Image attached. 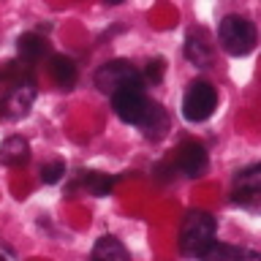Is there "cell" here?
<instances>
[{
	"label": "cell",
	"mask_w": 261,
	"mask_h": 261,
	"mask_svg": "<svg viewBox=\"0 0 261 261\" xmlns=\"http://www.w3.org/2000/svg\"><path fill=\"white\" fill-rule=\"evenodd\" d=\"M215 218L204 210H191L179 226V253L188 258H201L215 242Z\"/></svg>",
	"instance_id": "obj_1"
},
{
	"label": "cell",
	"mask_w": 261,
	"mask_h": 261,
	"mask_svg": "<svg viewBox=\"0 0 261 261\" xmlns=\"http://www.w3.org/2000/svg\"><path fill=\"white\" fill-rule=\"evenodd\" d=\"M218 41L226 49V55L245 57L256 49V24L248 16L228 14V16H223V22L218 28Z\"/></svg>",
	"instance_id": "obj_2"
},
{
	"label": "cell",
	"mask_w": 261,
	"mask_h": 261,
	"mask_svg": "<svg viewBox=\"0 0 261 261\" xmlns=\"http://www.w3.org/2000/svg\"><path fill=\"white\" fill-rule=\"evenodd\" d=\"M95 87L101 90V93L112 95V93H117V90H128V87L144 90V79L128 60H109L95 71Z\"/></svg>",
	"instance_id": "obj_3"
},
{
	"label": "cell",
	"mask_w": 261,
	"mask_h": 261,
	"mask_svg": "<svg viewBox=\"0 0 261 261\" xmlns=\"http://www.w3.org/2000/svg\"><path fill=\"white\" fill-rule=\"evenodd\" d=\"M218 106V93L210 82H193L182 95V117L188 122H204Z\"/></svg>",
	"instance_id": "obj_4"
},
{
	"label": "cell",
	"mask_w": 261,
	"mask_h": 261,
	"mask_svg": "<svg viewBox=\"0 0 261 261\" xmlns=\"http://www.w3.org/2000/svg\"><path fill=\"white\" fill-rule=\"evenodd\" d=\"M234 204H240L242 210L256 212L261 204V166L253 163V166L242 169L240 174L234 177V191H231Z\"/></svg>",
	"instance_id": "obj_5"
},
{
	"label": "cell",
	"mask_w": 261,
	"mask_h": 261,
	"mask_svg": "<svg viewBox=\"0 0 261 261\" xmlns=\"http://www.w3.org/2000/svg\"><path fill=\"white\" fill-rule=\"evenodd\" d=\"M147 106H150V98H147L144 90H139V87H128V90L112 93V109L122 122H128V125H139V122H142Z\"/></svg>",
	"instance_id": "obj_6"
},
{
	"label": "cell",
	"mask_w": 261,
	"mask_h": 261,
	"mask_svg": "<svg viewBox=\"0 0 261 261\" xmlns=\"http://www.w3.org/2000/svg\"><path fill=\"white\" fill-rule=\"evenodd\" d=\"M207 150H204V144L199 142H185L179 147V155H177V166L182 171L185 177H201L204 171H207Z\"/></svg>",
	"instance_id": "obj_7"
},
{
	"label": "cell",
	"mask_w": 261,
	"mask_h": 261,
	"mask_svg": "<svg viewBox=\"0 0 261 261\" xmlns=\"http://www.w3.org/2000/svg\"><path fill=\"white\" fill-rule=\"evenodd\" d=\"M136 128H142V134H144L147 139H152V142L163 139V136H166V130H169V114H166V109H163L161 103L150 101V106H147L142 122H139Z\"/></svg>",
	"instance_id": "obj_8"
},
{
	"label": "cell",
	"mask_w": 261,
	"mask_h": 261,
	"mask_svg": "<svg viewBox=\"0 0 261 261\" xmlns=\"http://www.w3.org/2000/svg\"><path fill=\"white\" fill-rule=\"evenodd\" d=\"M201 261H261V256L250 248H237V245H226V242H212L204 250Z\"/></svg>",
	"instance_id": "obj_9"
},
{
	"label": "cell",
	"mask_w": 261,
	"mask_h": 261,
	"mask_svg": "<svg viewBox=\"0 0 261 261\" xmlns=\"http://www.w3.org/2000/svg\"><path fill=\"white\" fill-rule=\"evenodd\" d=\"M185 57L191 60L193 65H207L212 60V44H210V36L204 30H191L185 38Z\"/></svg>",
	"instance_id": "obj_10"
},
{
	"label": "cell",
	"mask_w": 261,
	"mask_h": 261,
	"mask_svg": "<svg viewBox=\"0 0 261 261\" xmlns=\"http://www.w3.org/2000/svg\"><path fill=\"white\" fill-rule=\"evenodd\" d=\"M33 98H36V90H33V82H16L11 87V93L6 98V109L11 117H24L33 106Z\"/></svg>",
	"instance_id": "obj_11"
},
{
	"label": "cell",
	"mask_w": 261,
	"mask_h": 261,
	"mask_svg": "<svg viewBox=\"0 0 261 261\" xmlns=\"http://www.w3.org/2000/svg\"><path fill=\"white\" fill-rule=\"evenodd\" d=\"M90 261H130V253L125 250V245H122L117 237L106 234L93 245Z\"/></svg>",
	"instance_id": "obj_12"
},
{
	"label": "cell",
	"mask_w": 261,
	"mask_h": 261,
	"mask_svg": "<svg viewBox=\"0 0 261 261\" xmlns=\"http://www.w3.org/2000/svg\"><path fill=\"white\" fill-rule=\"evenodd\" d=\"M0 161L6 166H24L30 161V142L22 136H8L0 144Z\"/></svg>",
	"instance_id": "obj_13"
},
{
	"label": "cell",
	"mask_w": 261,
	"mask_h": 261,
	"mask_svg": "<svg viewBox=\"0 0 261 261\" xmlns=\"http://www.w3.org/2000/svg\"><path fill=\"white\" fill-rule=\"evenodd\" d=\"M49 73H52V79L65 90L76 85V76H79L76 63H73L68 55H55L52 60H49Z\"/></svg>",
	"instance_id": "obj_14"
},
{
	"label": "cell",
	"mask_w": 261,
	"mask_h": 261,
	"mask_svg": "<svg viewBox=\"0 0 261 261\" xmlns=\"http://www.w3.org/2000/svg\"><path fill=\"white\" fill-rule=\"evenodd\" d=\"M44 52H46V41L38 33H24V36L16 38V55H19V60L36 63L44 57Z\"/></svg>",
	"instance_id": "obj_15"
},
{
	"label": "cell",
	"mask_w": 261,
	"mask_h": 261,
	"mask_svg": "<svg viewBox=\"0 0 261 261\" xmlns=\"http://www.w3.org/2000/svg\"><path fill=\"white\" fill-rule=\"evenodd\" d=\"M79 188H85L90 196H106L114 188V177L101 174V171H82L79 174Z\"/></svg>",
	"instance_id": "obj_16"
},
{
	"label": "cell",
	"mask_w": 261,
	"mask_h": 261,
	"mask_svg": "<svg viewBox=\"0 0 261 261\" xmlns=\"http://www.w3.org/2000/svg\"><path fill=\"white\" fill-rule=\"evenodd\" d=\"M65 174V163L63 161H55V163H46L41 166V182L44 185H57Z\"/></svg>",
	"instance_id": "obj_17"
},
{
	"label": "cell",
	"mask_w": 261,
	"mask_h": 261,
	"mask_svg": "<svg viewBox=\"0 0 261 261\" xmlns=\"http://www.w3.org/2000/svg\"><path fill=\"white\" fill-rule=\"evenodd\" d=\"M163 68H166V60L163 57H155V60L147 63V71L142 73L144 82H152V85H158V82L163 79Z\"/></svg>",
	"instance_id": "obj_18"
},
{
	"label": "cell",
	"mask_w": 261,
	"mask_h": 261,
	"mask_svg": "<svg viewBox=\"0 0 261 261\" xmlns=\"http://www.w3.org/2000/svg\"><path fill=\"white\" fill-rule=\"evenodd\" d=\"M103 3H109V6H120L122 0H103Z\"/></svg>",
	"instance_id": "obj_19"
},
{
	"label": "cell",
	"mask_w": 261,
	"mask_h": 261,
	"mask_svg": "<svg viewBox=\"0 0 261 261\" xmlns=\"http://www.w3.org/2000/svg\"><path fill=\"white\" fill-rule=\"evenodd\" d=\"M0 261H6V258H3V256H0Z\"/></svg>",
	"instance_id": "obj_20"
}]
</instances>
